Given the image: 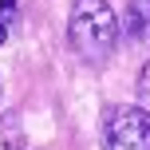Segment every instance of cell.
Masks as SVG:
<instances>
[{"label": "cell", "mask_w": 150, "mask_h": 150, "mask_svg": "<svg viewBox=\"0 0 150 150\" xmlns=\"http://www.w3.org/2000/svg\"><path fill=\"white\" fill-rule=\"evenodd\" d=\"M122 32H127V40H134V44H150V0H130L127 4Z\"/></svg>", "instance_id": "3957f363"}, {"label": "cell", "mask_w": 150, "mask_h": 150, "mask_svg": "<svg viewBox=\"0 0 150 150\" xmlns=\"http://www.w3.org/2000/svg\"><path fill=\"white\" fill-rule=\"evenodd\" d=\"M99 142L103 150H150V115L142 107H127V103L107 107Z\"/></svg>", "instance_id": "7a4b0ae2"}, {"label": "cell", "mask_w": 150, "mask_h": 150, "mask_svg": "<svg viewBox=\"0 0 150 150\" xmlns=\"http://www.w3.org/2000/svg\"><path fill=\"white\" fill-rule=\"evenodd\" d=\"M71 47L87 63H103L119 44V20H115L107 0H75L71 24H67Z\"/></svg>", "instance_id": "6da1fadb"}, {"label": "cell", "mask_w": 150, "mask_h": 150, "mask_svg": "<svg viewBox=\"0 0 150 150\" xmlns=\"http://www.w3.org/2000/svg\"><path fill=\"white\" fill-rule=\"evenodd\" d=\"M0 122H4V142H8V146H20V142H24V134H20V119H16V115H4Z\"/></svg>", "instance_id": "277c9868"}, {"label": "cell", "mask_w": 150, "mask_h": 150, "mask_svg": "<svg viewBox=\"0 0 150 150\" xmlns=\"http://www.w3.org/2000/svg\"><path fill=\"white\" fill-rule=\"evenodd\" d=\"M16 8H20V0H0V28H8V20L16 16Z\"/></svg>", "instance_id": "8992f818"}, {"label": "cell", "mask_w": 150, "mask_h": 150, "mask_svg": "<svg viewBox=\"0 0 150 150\" xmlns=\"http://www.w3.org/2000/svg\"><path fill=\"white\" fill-rule=\"evenodd\" d=\"M138 103H142V111L150 115V59H146V67L138 71Z\"/></svg>", "instance_id": "5b68a950"}, {"label": "cell", "mask_w": 150, "mask_h": 150, "mask_svg": "<svg viewBox=\"0 0 150 150\" xmlns=\"http://www.w3.org/2000/svg\"><path fill=\"white\" fill-rule=\"evenodd\" d=\"M4 40H8V28H0V44H4Z\"/></svg>", "instance_id": "52a82bcc"}]
</instances>
